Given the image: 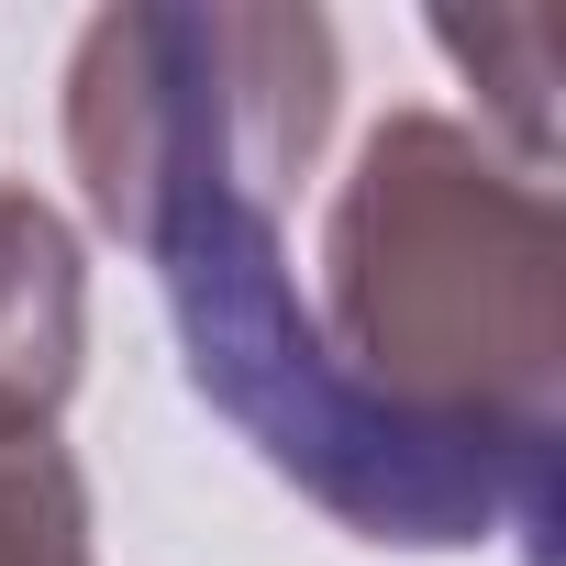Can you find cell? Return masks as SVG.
Listing matches in <instances>:
<instances>
[{
    "mask_svg": "<svg viewBox=\"0 0 566 566\" xmlns=\"http://www.w3.org/2000/svg\"><path fill=\"white\" fill-rule=\"evenodd\" d=\"M345 112V45L277 0H123L67 45V167L90 222L156 277L189 389L356 544L467 555L455 500L334 389L290 200Z\"/></svg>",
    "mask_w": 566,
    "mask_h": 566,
    "instance_id": "1",
    "label": "cell"
},
{
    "mask_svg": "<svg viewBox=\"0 0 566 566\" xmlns=\"http://www.w3.org/2000/svg\"><path fill=\"white\" fill-rule=\"evenodd\" d=\"M301 312L334 389L455 500L478 544L555 522L566 233L455 112H389L323 200Z\"/></svg>",
    "mask_w": 566,
    "mask_h": 566,
    "instance_id": "2",
    "label": "cell"
},
{
    "mask_svg": "<svg viewBox=\"0 0 566 566\" xmlns=\"http://www.w3.org/2000/svg\"><path fill=\"white\" fill-rule=\"evenodd\" d=\"M78 367H90V255H78V222L0 178V422L23 433H56L67 400H78Z\"/></svg>",
    "mask_w": 566,
    "mask_h": 566,
    "instance_id": "3",
    "label": "cell"
},
{
    "mask_svg": "<svg viewBox=\"0 0 566 566\" xmlns=\"http://www.w3.org/2000/svg\"><path fill=\"white\" fill-rule=\"evenodd\" d=\"M433 45L489 90V112H500V134H511V167L522 178H544V156H555V12H444L433 23Z\"/></svg>",
    "mask_w": 566,
    "mask_h": 566,
    "instance_id": "4",
    "label": "cell"
},
{
    "mask_svg": "<svg viewBox=\"0 0 566 566\" xmlns=\"http://www.w3.org/2000/svg\"><path fill=\"white\" fill-rule=\"evenodd\" d=\"M0 566H90V478L67 433L0 422Z\"/></svg>",
    "mask_w": 566,
    "mask_h": 566,
    "instance_id": "5",
    "label": "cell"
}]
</instances>
